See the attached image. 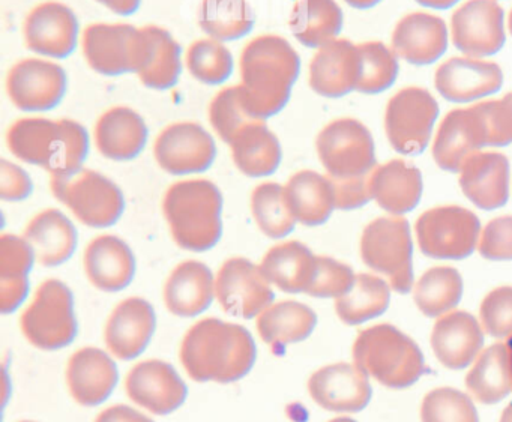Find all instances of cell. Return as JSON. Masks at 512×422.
Segmentation results:
<instances>
[{
	"label": "cell",
	"mask_w": 512,
	"mask_h": 422,
	"mask_svg": "<svg viewBox=\"0 0 512 422\" xmlns=\"http://www.w3.org/2000/svg\"><path fill=\"white\" fill-rule=\"evenodd\" d=\"M422 422H479L472 398L454 388L433 389L421 406Z\"/></svg>",
	"instance_id": "7dc6e473"
},
{
	"label": "cell",
	"mask_w": 512,
	"mask_h": 422,
	"mask_svg": "<svg viewBox=\"0 0 512 422\" xmlns=\"http://www.w3.org/2000/svg\"><path fill=\"white\" fill-rule=\"evenodd\" d=\"M11 152L25 163L43 167L53 176L82 169L88 155V133L74 121L22 119L8 131Z\"/></svg>",
	"instance_id": "3957f363"
},
{
	"label": "cell",
	"mask_w": 512,
	"mask_h": 422,
	"mask_svg": "<svg viewBox=\"0 0 512 422\" xmlns=\"http://www.w3.org/2000/svg\"><path fill=\"white\" fill-rule=\"evenodd\" d=\"M25 239L32 245L35 257L44 266H58L73 256L77 232L70 220L56 209L41 212L29 223Z\"/></svg>",
	"instance_id": "1f68e13d"
},
{
	"label": "cell",
	"mask_w": 512,
	"mask_h": 422,
	"mask_svg": "<svg viewBox=\"0 0 512 422\" xmlns=\"http://www.w3.org/2000/svg\"><path fill=\"white\" fill-rule=\"evenodd\" d=\"M484 332L494 338H512V287H497L485 296L479 310Z\"/></svg>",
	"instance_id": "f907efd6"
},
{
	"label": "cell",
	"mask_w": 512,
	"mask_h": 422,
	"mask_svg": "<svg viewBox=\"0 0 512 422\" xmlns=\"http://www.w3.org/2000/svg\"><path fill=\"white\" fill-rule=\"evenodd\" d=\"M508 28H509V32H511V35H512V10H511V13H509Z\"/></svg>",
	"instance_id": "be15d7a7"
},
{
	"label": "cell",
	"mask_w": 512,
	"mask_h": 422,
	"mask_svg": "<svg viewBox=\"0 0 512 422\" xmlns=\"http://www.w3.org/2000/svg\"><path fill=\"white\" fill-rule=\"evenodd\" d=\"M163 208L179 247L200 253L217 244L223 232V197L212 182L185 181L173 185L167 191Z\"/></svg>",
	"instance_id": "277c9868"
},
{
	"label": "cell",
	"mask_w": 512,
	"mask_h": 422,
	"mask_svg": "<svg viewBox=\"0 0 512 422\" xmlns=\"http://www.w3.org/2000/svg\"><path fill=\"white\" fill-rule=\"evenodd\" d=\"M353 361L368 377L392 389L413 385L425 371L418 344L391 325L362 331L353 344Z\"/></svg>",
	"instance_id": "5b68a950"
},
{
	"label": "cell",
	"mask_w": 512,
	"mask_h": 422,
	"mask_svg": "<svg viewBox=\"0 0 512 422\" xmlns=\"http://www.w3.org/2000/svg\"><path fill=\"white\" fill-rule=\"evenodd\" d=\"M317 316L301 302L286 301L266 308L257 320L260 337L272 347H284L310 337Z\"/></svg>",
	"instance_id": "74e56055"
},
{
	"label": "cell",
	"mask_w": 512,
	"mask_h": 422,
	"mask_svg": "<svg viewBox=\"0 0 512 422\" xmlns=\"http://www.w3.org/2000/svg\"><path fill=\"white\" fill-rule=\"evenodd\" d=\"M230 148L236 167L251 178L272 175L280 166V142L268 130L265 121L253 122L239 131Z\"/></svg>",
	"instance_id": "d590c367"
},
{
	"label": "cell",
	"mask_w": 512,
	"mask_h": 422,
	"mask_svg": "<svg viewBox=\"0 0 512 422\" xmlns=\"http://www.w3.org/2000/svg\"><path fill=\"white\" fill-rule=\"evenodd\" d=\"M131 400L155 415H169L184 404L187 385L172 365L146 361L136 365L127 377Z\"/></svg>",
	"instance_id": "d6986e66"
},
{
	"label": "cell",
	"mask_w": 512,
	"mask_h": 422,
	"mask_svg": "<svg viewBox=\"0 0 512 422\" xmlns=\"http://www.w3.org/2000/svg\"><path fill=\"white\" fill-rule=\"evenodd\" d=\"M439 118L436 98L422 88H406L389 100L385 113V130L389 143L403 155L425 151Z\"/></svg>",
	"instance_id": "7c38bea8"
},
{
	"label": "cell",
	"mask_w": 512,
	"mask_h": 422,
	"mask_svg": "<svg viewBox=\"0 0 512 422\" xmlns=\"http://www.w3.org/2000/svg\"><path fill=\"white\" fill-rule=\"evenodd\" d=\"M361 53L347 40H334L320 47L310 65V86L326 98H340L358 89Z\"/></svg>",
	"instance_id": "44dd1931"
},
{
	"label": "cell",
	"mask_w": 512,
	"mask_h": 422,
	"mask_svg": "<svg viewBox=\"0 0 512 422\" xmlns=\"http://www.w3.org/2000/svg\"><path fill=\"white\" fill-rule=\"evenodd\" d=\"M181 359L196 382H236L253 368L256 344L244 326L211 317L185 335Z\"/></svg>",
	"instance_id": "6da1fadb"
},
{
	"label": "cell",
	"mask_w": 512,
	"mask_h": 422,
	"mask_svg": "<svg viewBox=\"0 0 512 422\" xmlns=\"http://www.w3.org/2000/svg\"><path fill=\"white\" fill-rule=\"evenodd\" d=\"M217 148L205 128L197 124H176L167 128L155 142V158L161 169L172 175H191L208 170Z\"/></svg>",
	"instance_id": "e0dca14e"
},
{
	"label": "cell",
	"mask_w": 512,
	"mask_h": 422,
	"mask_svg": "<svg viewBox=\"0 0 512 422\" xmlns=\"http://www.w3.org/2000/svg\"><path fill=\"white\" fill-rule=\"evenodd\" d=\"M35 251L25 238H0V289H29L28 274L34 266Z\"/></svg>",
	"instance_id": "bcb514c9"
},
{
	"label": "cell",
	"mask_w": 512,
	"mask_h": 422,
	"mask_svg": "<svg viewBox=\"0 0 512 422\" xmlns=\"http://www.w3.org/2000/svg\"><path fill=\"white\" fill-rule=\"evenodd\" d=\"M508 346H509V350H511V356H512V338H509Z\"/></svg>",
	"instance_id": "e7e4bbea"
},
{
	"label": "cell",
	"mask_w": 512,
	"mask_h": 422,
	"mask_svg": "<svg viewBox=\"0 0 512 422\" xmlns=\"http://www.w3.org/2000/svg\"><path fill=\"white\" fill-rule=\"evenodd\" d=\"M463 296V278L457 269L440 266L425 272L415 286L416 307L427 317L451 313Z\"/></svg>",
	"instance_id": "60d3db41"
},
{
	"label": "cell",
	"mask_w": 512,
	"mask_h": 422,
	"mask_svg": "<svg viewBox=\"0 0 512 422\" xmlns=\"http://www.w3.org/2000/svg\"><path fill=\"white\" fill-rule=\"evenodd\" d=\"M466 388L482 404H496L512 391V356L508 344H493L476 358Z\"/></svg>",
	"instance_id": "e575fe53"
},
{
	"label": "cell",
	"mask_w": 512,
	"mask_h": 422,
	"mask_svg": "<svg viewBox=\"0 0 512 422\" xmlns=\"http://www.w3.org/2000/svg\"><path fill=\"white\" fill-rule=\"evenodd\" d=\"M146 29L130 25H94L86 29L83 52L92 70L104 76L136 73L148 56Z\"/></svg>",
	"instance_id": "30bf717a"
},
{
	"label": "cell",
	"mask_w": 512,
	"mask_h": 422,
	"mask_svg": "<svg viewBox=\"0 0 512 422\" xmlns=\"http://www.w3.org/2000/svg\"><path fill=\"white\" fill-rule=\"evenodd\" d=\"M500 422H512V403L503 410L502 418H500Z\"/></svg>",
	"instance_id": "94428289"
},
{
	"label": "cell",
	"mask_w": 512,
	"mask_h": 422,
	"mask_svg": "<svg viewBox=\"0 0 512 422\" xmlns=\"http://www.w3.org/2000/svg\"><path fill=\"white\" fill-rule=\"evenodd\" d=\"M8 95L17 109L46 112L61 103L67 91V76L52 62L26 59L8 74Z\"/></svg>",
	"instance_id": "2e32d148"
},
{
	"label": "cell",
	"mask_w": 512,
	"mask_h": 422,
	"mask_svg": "<svg viewBox=\"0 0 512 422\" xmlns=\"http://www.w3.org/2000/svg\"><path fill=\"white\" fill-rule=\"evenodd\" d=\"M503 74L494 62L452 58L437 68L434 86L451 103H472L502 89Z\"/></svg>",
	"instance_id": "ac0fdd59"
},
{
	"label": "cell",
	"mask_w": 512,
	"mask_h": 422,
	"mask_svg": "<svg viewBox=\"0 0 512 422\" xmlns=\"http://www.w3.org/2000/svg\"><path fill=\"white\" fill-rule=\"evenodd\" d=\"M361 53V80L356 91L361 94H380L394 85L398 76L397 55L383 43H364Z\"/></svg>",
	"instance_id": "ee69618b"
},
{
	"label": "cell",
	"mask_w": 512,
	"mask_h": 422,
	"mask_svg": "<svg viewBox=\"0 0 512 422\" xmlns=\"http://www.w3.org/2000/svg\"><path fill=\"white\" fill-rule=\"evenodd\" d=\"M215 296L226 313L253 319L274 302V292L260 266L247 259H230L215 280Z\"/></svg>",
	"instance_id": "5bb4252c"
},
{
	"label": "cell",
	"mask_w": 512,
	"mask_h": 422,
	"mask_svg": "<svg viewBox=\"0 0 512 422\" xmlns=\"http://www.w3.org/2000/svg\"><path fill=\"white\" fill-rule=\"evenodd\" d=\"M308 389L313 400L331 412H359L371 400L368 376L350 364H334L320 368L311 376Z\"/></svg>",
	"instance_id": "ffe728a7"
},
{
	"label": "cell",
	"mask_w": 512,
	"mask_h": 422,
	"mask_svg": "<svg viewBox=\"0 0 512 422\" xmlns=\"http://www.w3.org/2000/svg\"><path fill=\"white\" fill-rule=\"evenodd\" d=\"M215 281L211 269L200 262L182 263L170 275L164 287V301L176 316L194 317L211 305Z\"/></svg>",
	"instance_id": "4dcf8cb0"
},
{
	"label": "cell",
	"mask_w": 512,
	"mask_h": 422,
	"mask_svg": "<svg viewBox=\"0 0 512 422\" xmlns=\"http://www.w3.org/2000/svg\"><path fill=\"white\" fill-rule=\"evenodd\" d=\"M488 146L484 116L479 104L449 112L440 122L433 145L437 166L446 172H460L470 155Z\"/></svg>",
	"instance_id": "9a60e30c"
},
{
	"label": "cell",
	"mask_w": 512,
	"mask_h": 422,
	"mask_svg": "<svg viewBox=\"0 0 512 422\" xmlns=\"http://www.w3.org/2000/svg\"><path fill=\"white\" fill-rule=\"evenodd\" d=\"M448 49V28L440 17L412 13L403 17L392 34V50L397 58L412 65L434 64Z\"/></svg>",
	"instance_id": "d4e9b609"
},
{
	"label": "cell",
	"mask_w": 512,
	"mask_h": 422,
	"mask_svg": "<svg viewBox=\"0 0 512 422\" xmlns=\"http://www.w3.org/2000/svg\"><path fill=\"white\" fill-rule=\"evenodd\" d=\"M484 346V329L466 311H451L437 320L431 332V347L440 364L463 370L478 358Z\"/></svg>",
	"instance_id": "603a6c76"
},
{
	"label": "cell",
	"mask_w": 512,
	"mask_h": 422,
	"mask_svg": "<svg viewBox=\"0 0 512 422\" xmlns=\"http://www.w3.org/2000/svg\"><path fill=\"white\" fill-rule=\"evenodd\" d=\"M209 118H211L212 127L217 131L218 136L229 145L238 136L239 131L244 130L253 122L260 121L248 113L244 100H242L241 86L221 91L212 101Z\"/></svg>",
	"instance_id": "c3c4849f"
},
{
	"label": "cell",
	"mask_w": 512,
	"mask_h": 422,
	"mask_svg": "<svg viewBox=\"0 0 512 422\" xmlns=\"http://www.w3.org/2000/svg\"><path fill=\"white\" fill-rule=\"evenodd\" d=\"M344 2L356 10H370V8L376 7L380 0H344Z\"/></svg>",
	"instance_id": "91938a15"
},
{
	"label": "cell",
	"mask_w": 512,
	"mask_h": 422,
	"mask_svg": "<svg viewBox=\"0 0 512 422\" xmlns=\"http://www.w3.org/2000/svg\"><path fill=\"white\" fill-rule=\"evenodd\" d=\"M254 220L260 230L272 239H281L295 229L296 218L287 205L286 191L278 184H263L251 199Z\"/></svg>",
	"instance_id": "7bdbcfd3"
},
{
	"label": "cell",
	"mask_w": 512,
	"mask_h": 422,
	"mask_svg": "<svg viewBox=\"0 0 512 422\" xmlns=\"http://www.w3.org/2000/svg\"><path fill=\"white\" fill-rule=\"evenodd\" d=\"M503 16L496 0H467L452 14V43L469 58L496 55L506 40Z\"/></svg>",
	"instance_id": "4fadbf2b"
},
{
	"label": "cell",
	"mask_w": 512,
	"mask_h": 422,
	"mask_svg": "<svg viewBox=\"0 0 512 422\" xmlns=\"http://www.w3.org/2000/svg\"><path fill=\"white\" fill-rule=\"evenodd\" d=\"M487 130L488 146L512 143V92L496 101L479 103Z\"/></svg>",
	"instance_id": "816d5d0a"
},
{
	"label": "cell",
	"mask_w": 512,
	"mask_h": 422,
	"mask_svg": "<svg viewBox=\"0 0 512 422\" xmlns=\"http://www.w3.org/2000/svg\"><path fill=\"white\" fill-rule=\"evenodd\" d=\"M25 337L43 350H58L77 335L74 299L70 287L58 280L41 284L34 302L22 316Z\"/></svg>",
	"instance_id": "ba28073f"
},
{
	"label": "cell",
	"mask_w": 512,
	"mask_h": 422,
	"mask_svg": "<svg viewBox=\"0 0 512 422\" xmlns=\"http://www.w3.org/2000/svg\"><path fill=\"white\" fill-rule=\"evenodd\" d=\"M148 128L139 113L127 107H116L101 116L95 128L98 151L115 161H128L143 151Z\"/></svg>",
	"instance_id": "f546056e"
},
{
	"label": "cell",
	"mask_w": 512,
	"mask_h": 422,
	"mask_svg": "<svg viewBox=\"0 0 512 422\" xmlns=\"http://www.w3.org/2000/svg\"><path fill=\"white\" fill-rule=\"evenodd\" d=\"M85 268L95 287L104 292H119L133 281L136 260L124 241L104 235L92 241L86 250Z\"/></svg>",
	"instance_id": "f1b7e54d"
},
{
	"label": "cell",
	"mask_w": 512,
	"mask_h": 422,
	"mask_svg": "<svg viewBox=\"0 0 512 422\" xmlns=\"http://www.w3.org/2000/svg\"><path fill=\"white\" fill-rule=\"evenodd\" d=\"M481 224L469 209L442 206L425 212L416 223L419 248L439 260H461L475 251Z\"/></svg>",
	"instance_id": "8fae6325"
},
{
	"label": "cell",
	"mask_w": 512,
	"mask_h": 422,
	"mask_svg": "<svg viewBox=\"0 0 512 422\" xmlns=\"http://www.w3.org/2000/svg\"><path fill=\"white\" fill-rule=\"evenodd\" d=\"M331 422H355V421H353V419H350V418H335V419H332Z\"/></svg>",
	"instance_id": "6125c7cd"
},
{
	"label": "cell",
	"mask_w": 512,
	"mask_h": 422,
	"mask_svg": "<svg viewBox=\"0 0 512 422\" xmlns=\"http://www.w3.org/2000/svg\"><path fill=\"white\" fill-rule=\"evenodd\" d=\"M356 275L352 268L331 257H317L313 281L307 295L314 298H340L352 289Z\"/></svg>",
	"instance_id": "681fc988"
},
{
	"label": "cell",
	"mask_w": 512,
	"mask_h": 422,
	"mask_svg": "<svg viewBox=\"0 0 512 422\" xmlns=\"http://www.w3.org/2000/svg\"><path fill=\"white\" fill-rule=\"evenodd\" d=\"M316 148L329 178H359L376 169L373 136L356 119L331 122L320 131Z\"/></svg>",
	"instance_id": "9c48e42d"
},
{
	"label": "cell",
	"mask_w": 512,
	"mask_h": 422,
	"mask_svg": "<svg viewBox=\"0 0 512 422\" xmlns=\"http://www.w3.org/2000/svg\"><path fill=\"white\" fill-rule=\"evenodd\" d=\"M391 301V286L371 274L356 275L352 289L335 301V311L346 325H361L385 313Z\"/></svg>",
	"instance_id": "f35d334b"
},
{
	"label": "cell",
	"mask_w": 512,
	"mask_h": 422,
	"mask_svg": "<svg viewBox=\"0 0 512 422\" xmlns=\"http://www.w3.org/2000/svg\"><path fill=\"white\" fill-rule=\"evenodd\" d=\"M52 191L89 227H110L124 212L121 190L106 176L83 170L70 175L53 176Z\"/></svg>",
	"instance_id": "52a82bcc"
},
{
	"label": "cell",
	"mask_w": 512,
	"mask_h": 422,
	"mask_svg": "<svg viewBox=\"0 0 512 422\" xmlns=\"http://www.w3.org/2000/svg\"><path fill=\"white\" fill-rule=\"evenodd\" d=\"M187 65L194 79L205 85H220L232 74V53L220 41L200 40L188 49Z\"/></svg>",
	"instance_id": "f6af8a7d"
},
{
	"label": "cell",
	"mask_w": 512,
	"mask_h": 422,
	"mask_svg": "<svg viewBox=\"0 0 512 422\" xmlns=\"http://www.w3.org/2000/svg\"><path fill=\"white\" fill-rule=\"evenodd\" d=\"M200 28L217 41H235L250 34L254 14L247 0H203Z\"/></svg>",
	"instance_id": "b9f144b4"
},
{
	"label": "cell",
	"mask_w": 512,
	"mask_h": 422,
	"mask_svg": "<svg viewBox=\"0 0 512 422\" xmlns=\"http://www.w3.org/2000/svg\"><path fill=\"white\" fill-rule=\"evenodd\" d=\"M317 256L301 242L271 248L262 260L263 275L286 293H305L313 281Z\"/></svg>",
	"instance_id": "836d02e7"
},
{
	"label": "cell",
	"mask_w": 512,
	"mask_h": 422,
	"mask_svg": "<svg viewBox=\"0 0 512 422\" xmlns=\"http://www.w3.org/2000/svg\"><path fill=\"white\" fill-rule=\"evenodd\" d=\"M329 181L334 188L335 208L341 211L361 208L371 200L370 175L349 179L329 178Z\"/></svg>",
	"instance_id": "db71d44e"
},
{
	"label": "cell",
	"mask_w": 512,
	"mask_h": 422,
	"mask_svg": "<svg viewBox=\"0 0 512 422\" xmlns=\"http://www.w3.org/2000/svg\"><path fill=\"white\" fill-rule=\"evenodd\" d=\"M412 254V236L404 218H379L368 224L362 233V260L368 268L385 275L395 292L412 290Z\"/></svg>",
	"instance_id": "8992f818"
},
{
	"label": "cell",
	"mask_w": 512,
	"mask_h": 422,
	"mask_svg": "<svg viewBox=\"0 0 512 422\" xmlns=\"http://www.w3.org/2000/svg\"><path fill=\"white\" fill-rule=\"evenodd\" d=\"M478 250L487 260H512V217L490 221L479 236Z\"/></svg>",
	"instance_id": "f5cc1de1"
},
{
	"label": "cell",
	"mask_w": 512,
	"mask_h": 422,
	"mask_svg": "<svg viewBox=\"0 0 512 422\" xmlns=\"http://www.w3.org/2000/svg\"><path fill=\"white\" fill-rule=\"evenodd\" d=\"M95 422H154L148 416L143 415V413L137 412V410L131 409L128 406H122V404H118V406L109 407V409L104 410L100 416H98L97 421Z\"/></svg>",
	"instance_id": "9f6ffc18"
},
{
	"label": "cell",
	"mask_w": 512,
	"mask_h": 422,
	"mask_svg": "<svg viewBox=\"0 0 512 422\" xmlns=\"http://www.w3.org/2000/svg\"><path fill=\"white\" fill-rule=\"evenodd\" d=\"M284 191L293 217L304 226L326 223L335 209L334 188L328 176L304 170L292 176Z\"/></svg>",
	"instance_id": "d6a6232c"
},
{
	"label": "cell",
	"mask_w": 512,
	"mask_h": 422,
	"mask_svg": "<svg viewBox=\"0 0 512 422\" xmlns=\"http://www.w3.org/2000/svg\"><path fill=\"white\" fill-rule=\"evenodd\" d=\"M157 326L154 308L142 298H130L116 307L106 328L112 355L130 361L145 352Z\"/></svg>",
	"instance_id": "484cf974"
},
{
	"label": "cell",
	"mask_w": 512,
	"mask_h": 422,
	"mask_svg": "<svg viewBox=\"0 0 512 422\" xmlns=\"http://www.w3.org/2000/svg\"><path fill=\"white\" fill-rule=\"evenodd\" d=\"M118 368L103 350L86 347L68 362L67 382L74 400L83 406L104 403L118 385Z\"/></svg>",
	"instance_id": "4316f807"
},
{
	"label": "cell",
	"mask_w": 512,
	"mask_h": 422,
	"mask_svg": "<svg viewBox=\"0 0 512 422\" xmlns=\"http://www.w3.org/2000/svg\"><path fill=\"white\" fill-rule=\"evenodd\" d=\"M32 193V181L25 170L8 161H0V199L20 202Z\"/></svg>",
	"instance_id": "11a10c76"
},
{
	"label": "cell",
	"mask_w": 512,
	"mask_h": 422,
	"mask_svg": "<svg viewBox=\"0 0 512 422\" xmlns=\"http://www.w3.org/2000/svg\"><path fill=\"white\" fill-rule=\"evenodd\" d=\"M25 422H31V421H25Z\"/></svg>",
	"instance_id": "03108f58"
},
{
	"label": "cell",
	"mask_w": 512,
	"mask_h": 422,
	"mask_svg": "<svg viewBox=\"0 0 512 422\" xmlns=\"http://www.w3.org/2000/svg\"><path fill=\"white\" fill-rule=\"evenodd\" d=\"M79 22L70 8L58 2L35 8L25 23L26 46L34 53L64 59L76 49Z\"/></svg>",
	"instance_id": "7402d4cb"
},
{
	"label": "cell",
	"mask_w": 512,
	"mask_h": 422,
	"mask_svg": "<svg viewBox=\"0 0 512 422\" xmlns=\"http://www.w3.org/2000/svg\"><path fill=\"white\" fill-rule=\"evenodd\" d=\"M464 196L485 211L502 208L509 197V161L499 152H476L460 170Z\"/></svg>",
	"instance_id": "cb8c5ba5"
},
{
	"label": "cell",
	"mask_w": 512,
	"mask_h": 422,
	"mask_svg": "<svg viewBox=\"0 0 512 422\" xmlns=\"http://www.w3.org/2000/svg\"><path fill=\"white\" fill-rule=\"evenodd\" d=\"M343 20L335 0H299L290 16V29L299 43L320 49L338 37Z\"/></svg>",
	"instance_id": "8d00e7d4"
},
{
	"label": "cell",
	"mask_w": 512,
	"mask_h": 422,
	"mask_svg": "<svg viewBox=\"0 0 512 422\" xmlns=\"http://www.w3.org/2000/svg\"><path fill=\"white\" fill-rule=\"evenodd\" d=\"M370 191L371 200L389 214H407L421 200V172L406 161H389L370 173Z\"/></svg>",
	"instance_id": "83f0119b"
},
{
	"label": "cell",
	"mask_w": 512,
	"mask_h": 422,
	"mask_svg": "<svg viewBox=\"0 0 512 422\" xmlns=\"http://www.w3.org/2000/svg\"><path fill=\"white\" fill-rule=\"evenodd\" d=\"M298 53L284 38H256L241 58V94L248 113L265 121L284 109L298 79Z\"/></svg>",
	"instance_id": "7a4b0ae2"
},
{
	"label": "cell",
	"mask_w": 512,
	"mask_h": 422,
	"mask_svg": "<svg viewBox=\"0 0 512 422\" xmlns=\"http://www.w3.org/2000/svg\"><path fill=\"white\" fill-rule=\"evenodd\" d=\"M415 2L422 7L433 8V10H449L460 0H415Z\"/></svg>",
	"instance_id": "680465c9"
},
{
	"label": "cell",
	"mask_w": 512,
	"mask_h": 422,
	"mask_svg": "<svg viewBox=\"0 0 512 422\" xmlns=\"http://www.w3.org/2000/svg\"><path fill=\"white\" fill-rule=\"evenodd\" d=\"M97 2L119 16H131L140 7V0H97Z\"/></svg>",
	"instance_id": "6f0895ef"
},
{
	"label": "cell",
	"mask_w": 512,
	"mask_h": 422,
	"mask_svg": "<svg viewBox=\"0 0 512 422\" xmlns=\"http://www.w3.org/2000/svg\"><path fill=\"white\" fill-rule=\"evenodd\" d=\"M148 56L137 76L143 85L157 91L173 88L181 74V47L172 35L157 26H148Z\"/></svg>",
	"instance_id": "ab89813d"
}]
</instances>
